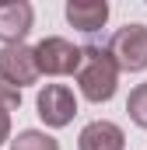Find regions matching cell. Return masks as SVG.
I'll use <instances>...</instances> for the list:
<instances>
[{"instance_id":"cell-3","label":"cell","mask_w":147,"mask_h":150,"mask_svg":"<svg viewBox=\"0 0 147 150\" xmlns=\"http://www.w3.org/2000/svg\"><path fill=\"white\" fill-rule=\"evenodd\" d=\"M109 52L119 70L140 74L147 70V25H123L109 38Z\"/></svg>"},{"instance_id":"cell-2","label":"cell","mask_w":147,"mask_h":150,"mask_svg":"<svg viewBox=\"0 0 147 150\" xmlns=\"http://www.w3.org/2000/svg\"><path fill=\"white\" fill-rule=\"evenodd\" d=\"M32 49H35V59H39V74H49V77H67V74L77 77L81 63H84V49L60 35L42 38Z\"/></svg>"},{"instance_id":"cell-11","label":"cell","mask_w":147,"mask_h":150,"mask_svg":"<svg viewBox=\"0 0 147 150\" xmlns=\"http://www.w3.org/2000/svg\"><path fill=\"white\" fill-rule=\"evenodd\" d=\"M21 105V91L14 87V84H7L4 77H0V108H7V112H14Z\"/></svg>"},{"instance_id":"cell-9","label":"cell","mask_w":147,"mask_h":150,"mask_svg":"<svg viewBox=\"0 0 147 150\" xmlns=\"http://www.w3.org/2000/svg\"><path fill=\"white\" fill-rule=\"evenodd\" d=\"M11 150H60V143L42 129H21L11 140Z\"/></svg>"},{"instance_id":"cell-10","label":"cell","mask_w":147,"mask_h":150,"mask_svg":"<svg viewBox=\"0 0 147 150\" xmlns=\"http://www.w3.org/2000/svg\"><path fill=\"white\" fill-rule=\"evenodd\" d=\"M126 112H130V119H133L140 129H147V84H137V87L130 91V98H126Z\"/></svg>"},{"instance_id":"cell-6","label":"cell","mask_w":147,"mask_h":150,"mask_svg":"<svg viewBox=\"0 0 147 150\" xmlns=\"http://www.w3.org/2000/svg\"><path fill=\"white\" fill-rule=\"evenodd\" d=\"M35 11L25 0H4L0 4V42L4 45H25V35L32 32Z\"/></svg>"},{"instance_id":"cell-12","label":"cell","mask_w":147,"mask_h":150,"mask_svg":"<svg viewBox=\"0 0 147 150\" xmlns=\"http://www.w3.org/2000/svg\"><path fill=\"white\" fill-rule=\"evenodd\" d=\"M11 140V112L7 108H0V147Z\"/></svg>"},{"instance_id":"cell-7","label":"cell","mask_w":147,"mask_h":150,"mask_svg":"<svg viewBox=\"0 0 147 150\" xmlns=\"http://www.w3.org/2000/svg\"><path fill=\"white\" fill-rule=\"evenodd\" d=\"M77 147L81 150H126V136H123V129H119L116 122L95 119V122H88V126L81 129Z\"/></svg>"},{"instance_id":"cell-1","label":"cell","mask_w":147,"mask_h":150,"mask_svg":"<svg viewBox=\"0 0 147 150\" xmlns=\"http://www.w3.org/2000/svg\"><path fill=\"white\" fill-rule=\"evenodd\" d=\"M119 74L123 70L116 67L109 45L105 49L102 45H84V63L77 70V87H81V94L88 101H95V105L109 101L116 94V87H119Z\"/></svg>"},{"instance_id":"cell-4","label":"cell","mask_w":147,"mask_h":150,"mask_svg":"<svg viewBox=\"0 0 147 150\" xmlns=\"http://www.w3.org/2000/svg\"><path fill=\"white\" fill-rule=\"evenodd\" d=\"M35 108H39V119L49 129H63L77 115V98H74V91L67 84H46L35 98Z\"/></svg>"},{"instance_id":"cell-8","label":"cell","mask_w":147,"mask_h":150,"mask_svg":"<svg viewBox=\"0 0 147 150\" xmlns=\"http://www.w3.org/2000/svg\"><path fill=\"white\" fill-rule=\"evenodd\" d=\"M67 21L77 32H98L109 21V4L105 0H70L67 4Z\"/></svg>"},{"instance_id":"cell-5","label":"cell","mask_w":147,"mask_h":150,"mask_svg":"<svg viewBox=\"0 0 147 150\" xmlns=\"http://www.w3.org/2000/svg\"><path fill=\"white\" fill-rule=\"evenodd\" d=\"M0 77L7 84H14L18 91L35 84L39 80V59H35V49L28 45H4L0 49Z\"/></svg>"}]
</instances>
